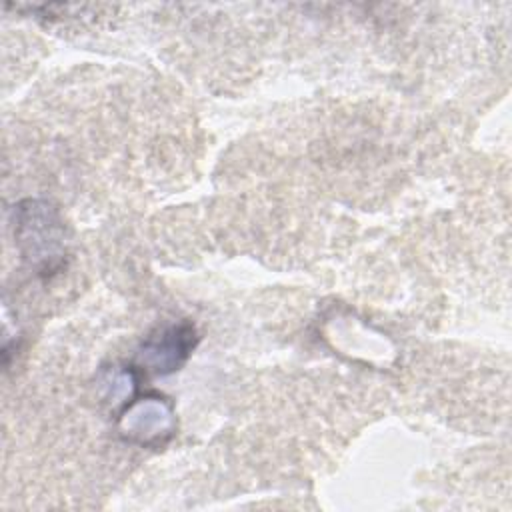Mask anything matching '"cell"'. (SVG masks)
<instances>
[{"instance_id":"1","label":"cell","mask_w":512,"mask_h":512,"mask_svg":"<svg viewBox=\"0 0 512 512\" xmlns=\"http://www.w3.org/2000/svg\"><path fill=\"white\" fill-rule=\"evenodd\" d=\"M14 240L22 258L40 274L50 276L64 266V222L48 200L28 198L14 206Z\"/></svg>"},{"instance_id":"2","label":"cell","mask_w":512,"mask_h":512,"mask_svg":"<svg viewBox=\"0 0 512 512\" xmlns=\"http://www.w3.org/2000/svg\"><path fill=\"white\" fill-rule=\"evenodd\" d=\"M198 342L194 324L182 320L152 332L136 354V364L150 374H172L188 360Z\"/></svg>"},{"instance_id":"3","label":"cell","mask_w":512,"mask_h":512,"mask_svg":"<svg viewBox=\"0 0 512 512\" xmlns=\"http://www.w3.org/2000/svg\"><path fill=\"white\" fill-rule=\"evenodd\" d=\"M174 428L172 404L160 396H144L126 404L120 432L140 444H154L170 436Z\"/></svg>"}]
</instances>
